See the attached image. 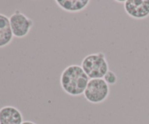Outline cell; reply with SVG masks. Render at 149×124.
Wrapping results in <instances>:
<instances>
[{
  "label": "cell",
  "instance_id": "cell-1",
  "mask_svg": "<svg viewBox=\"0 0 149 124\" xmlns=\"http://www.w3.org/2000/svg\"><path fill=\"white\" fill-rule=\"evenodd\" d=\"M89 80L81 66L77 64L67 67L61 73L60 79L63 90L72 96L84 94Z\"/></svg>",
  "mask_w": 149,
  "mask_h": 124
},
{
  "label": "cell",
  "instance_id": "cell-2",
  "mask_svg": "<svg viewBox=\"0 0 149 124\" xmlns=\"http://www.w3.org/2000/svg\"><path fill=\"white\" fill-rule=\"evenodd\" d=\"M81 67L90 80L103 78L109 70L106 55L101 52L90 54L84 57Z\"/></svg>",
  "mask_w": 149,
  "mask_h": 124
},
{
  "label": "cell",
  "instance_id": "cell-3",
  "mask_svg": "<svg viewBox=\"0 0 149 124\" xmlns=\"http://www.w3.org/2000/svg\"><path fill=\"white\" fill-rule=\"evenodd\" d=\"M109 93V85L103 78L92 79L89 80L84 96L90 103L100 104L107 99Z\"/></svg>",
  "mask_w": 149,
  "mask_h": 124
},
{
  "label": "cell",
  "instance_id": "cell-4",
  "mask_svg": "<svg viewBox=\"0 0 149 124\" xmlns=\"http://www.w3.org/2000/svg\"><path fill=\"white\" fill-rule=\"evenodd\" d=\"M9 19L13 36L17 38H23L29 34L33 26V20L19 10H16Z\"/></svg>",
  "mask_w": 149,
  "mask_h": 124
},
{
  "label": "cell",
  "instance_id": "cell-5",
  "mask_svg": "<svg viewBox=\"0 0 149 124\" xmlns=\"http://www.w3.org/2000/svg\"><path fill=\"white\" fill-rule=\"evenodd\" d=\"M125 12L135 19H144L149 16V0H126Z\"/></svg>",
  "mask_w": 149,
  "mask_h": 124
},
{
  "label": "cell",
  "instance_id": "cell-6",
  "mask_svg": "<svg viewBox=\"0 0 149 124\" xmlns=\"http://www.w3.org/2000/svg\"><path fill=\"white\" fill-rule=\"evenodd\" d=\"M23 123V115L17 108L6 106L0 109V124H22Z\"/></svg>",
  "mask_w": 149,
  "mask_h": 124
},
{
  "label": "cell",
  "instance_id": "cell-7",
  "mask_svg": "<svg viewBox=\"0 0 149 124\" xmlns=\"http://www.w3.org/2000/svg\"><path fill=\"white\" fill-rule=\"evenodd\" d=\"M57 5L69 13H78L84 10L90 4V0H56Z\"/></svg>",
  "mask_w": 149,
  "mask_h": 124
},
{
  "label": "cell",
  "instance_id": "cell-8",
  "mask_svg": "<svg viewBox=\"0 0 149 124\" xmlns=\"http://www.w3.org/2000/svg\"><path fill=\"white\" fill-rule=\"evenodd\" d=\"M13 37L10 19L4 15L0 14V48L8 45L13 40Z\"/></svg>",
  "mask_w": 149,
  "mask_h": 124
},
{
  "label": "cell",
  "instance_id": "cell-9",
  "mask_svg": "<svg viewBox=\"0 0 149 124\" xmlns=\"http://www.w3.org/2000/svg\"><path fill=\"white\" fill-rule=\"evenodd\" d=\"M103 79L109 85H113L117 82V77H116V74L111 70H109L107 71V73L105 74Z\"/></svg>",
  "mask_w": 149,
  "mask_h": 124
},
{
  "label": "cell",
  "instance_id": "cell-10",
  "mask_svg": "<svg viewBox=\"0 0 149 124\" xmlns=\"http://www.w3.org/2000/svg\"><path fill=\"white\" fill-rule=\"evenodd\" d=\"M22 124H36V123L32 122V121H23V123Z\"/></svg>",
  "mask_w": 149,
  "mask_h": 124
}]
</instances>
